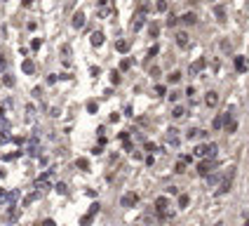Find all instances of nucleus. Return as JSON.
I'll list each match as a JSON object with an SVG mask.
<instances>
[{
    "label": "nucleus",
    "instance_id": "nucleus-1",
    "mask_svg": "<svg viewBox=\"0 0 249 226\" xmlns=\"http://www.w3.org/2000/svg\"><path fill=\"white\" fill-rule=\"evenodd\" d=\"M233 177H235V167H228V172L221 177V184H219V191H216L219 195H223V193L230 191V186H233Z\"/></svg>",
    "mask_w": 249,
    "mask_h": 226
},
{
    "label": "nucleus",
    "instance_id": "nucleus-2",
    "mask_svg": "<svg viewBox=\"0 0 249 226\" xmlns=\"http://www.w3.org/2000/svg\"><path fill=\"white\" fill-rule=\"evenodd\" d=\"M216 167V158H202L197 162V174L200 177H207V174H212V170Z\"/></svg>",
    "mask_w": 249,
    "mask_h": 226
},
{
    "label": "nucleus",
    "instance_id": "nucleus-3",
    "mask_svg": "<svg viewBox=\"0 0 249 226\" xmlns=\"http://www.w3.org/2000/svg\"><path fill=\"white\" fill-rule=\"evenodd\" d=\"M148 10H150L148 5H143L141 10H139L136 14H134V21H132V31H141V26L146 24V14H148Z\"/></svg>",
    "mask_w": 249,
    "mask_h": 226
},
{
    "label": "nucleus",
    "instance_id": "nucleus-4",
    "mask_svg": "<svg viewBox=\"0 0 249 226\" xmlns=\"http://www.w3.org/2000/svg\"><path fill=\"white\" fill-rule=\"evenodd\" d=\"M223 115H226V127H223V129H226L228 134L237 132V120H235V111H233V108H228V111L223 113Z\"/></svg>",
    "mask_w": 249,
    "mask_h": 226
},
{
    "label": "nucleus",
    "instance_id": "nucleus-5",
    "mask_svg": "<svg viewBox=\"0 0 249 226\" xmlns=\"http://www.w3.org/2000/svg\"><path fill=\"white\" fill-rule=\"evenodd\" d=\"M136 203H139V193H136V191H127V193L120 198L122 207H136Z\"/></svg>",
    "mask_w": 249,
    "mask_h": 226
},
{
    "label": "nucleus",
    "instance_id": "nucleus-6",
    "mask_svg": "<svg viewBox=\"0 0 249 226\" xmlns=\"http://www.w3.org/2000/svg\"><path fill=\"white\" fill-rule=\"evenodd\" d=\"M99 210H101V205L99 203H92V207H90V212H87L85 217H82V219H80V224L82 226H87V224H92V221H94V217L99 214Z\"/></svg>",
    "mask_w": 249,
    "mask_h": 226
},
{
    "label": "nucleus",
    "instance_id": "nucleus-7",
    "mask_svg": "<svg viewBox=\"0 0 249 226\" xmlns=\"http://www.w3.org/2000/svg\"><path fill=\"white\" fill-rule=\"evenodd\" d=\"M164 141H167L169 146H179V144H181L179 129H176V127H169V129H167V134H164Z\"/></svg>",
    "mask_w": 249,
    "mask_h": 226
},
{
    "label": "nucleus",
    "instance_id": "nucleus-8",
    "mask_svg": "<svg viewBox=\"0 0 249 226\" xmlns=\"http://www.w3.org/2000/svg\"><path fill=\"white\" fill-rule=\"evenodd\" d=\"M49 177H52V172H43L40 177H35V181H33V186L35 188H49Z\"/></svg>",
    "mask_w": 249,
    "mask_h": 226
},
{
    "label": "nucleus",
    "instance_id": "nucleus-9",
    "mask_svg": "<svg viewBox=\"0 0 249 226\" xmlns=\"http://www.w3.org/2000/svg\"><path fill=\"white\" fill-rule=\"evenodd\" d=\"M205 66H207V59H205V57H200V59H195V61L191 64L188 73H191V75H197L200 71H205Z\"/></svg>",
    "mask_w": 249,
    "mask_h": 226
},
{
    "label": "nucleus",
    "instance_id": "nucleus-10",
    "mask_svg": "<svg viewBox=\"0 0 249 226\" xmlns=\"http://www.w3.org/2000/svg\"><path fill=\"white\" fill-rule=\"evenodd\" d=\"M155 212H164V210H169V198H167V195H158V198H155Z\"/></svg>",
    "mask_w": 249,
    "mask_h": 226
},
{
    "label": "nucleus",
    "instance_id": "nucleus-11",
    "mask_svg": "<svg viewBox=\"0 0 249 226\" xmlns=\"http://www.w3.org/2000/svg\"><path fill=\"white\" fill-rule=\"evenodd\" d=\"M71 24H73V28H82L85 26V12H75L73 19H71Z\"/></svg>",
    "mask_w": 249,
    "mask_h": 226
},
{
    "label": "nucleus",
    "instance_id": "nucleus-12",
    "mask_svg": "<svg viewBox=\"0 0 249 226\" xmlns=\"http://www.w3.org/2000/svg\"><path fill=\"white\" fill-rule=\"evenodd\" d=\"M205 104L209 108H214L219 104V92H207V94H205Z\"/></svg>",
    "mask_w": 249,
    "mask_h": 226
},
{
    "label": "nucleus",
    "instance_id": "nucleus-13",
    "mask_svg": "<svg viewBox=\"0 0 249 226\" xmlns=\"http://www.w3.org/2000/svg\"><path fill=\"white\" fill-rule=\"evenodd\" d=\"M181 21H183L186 26H195V24H197V14H195V12H186V14L181 16Z\"/></svg>",
    "mask_w": 249,
    "mask_h": 226
},
{
    "label": "nucleus",
    "instance_id": "nucleus-14",
    "mask_svg": "<svg viewBox=\"0 0 249 226\" xmlns=\"http://www.w3.org/2000/svg\"><path fill=\"white\" fill-rule=\"evenodd\" d=\"M90 40H92V45H94V47H101V45H104V40H106V35H104L101 31H94Z\"/></svg>",
    "mask_w": 249,
    "mask_h": 226
},
{
    "label": "nucleus",
    "instance_id": "nucleus-15",
    "mask_svg": "<svg viewBox=\"0 0 249 226\" xmlns=\"http://www.w3.org/2000/svg\"><path fill=\"white\" fill-rule=\"evenodd\" d=\"M188 43H191V40H188V33L186 31L176 33V45H179V47H188Z\"/></svg>",
    "mask_w": 249,
    "mask_h": 226
},
{
    "label": "nucleus",
    "instance_id": "nucleus-16",
    "mask_svg": "<svg viewBox=\"0 0 249 226\" xmlns=\"http://www.w3.org/2000/svg\"><path fill=\"white\" fill-rule=\"evenodd\" d=\"M235 71H237V73H244V71H247V59H244V57H235Z\"/></svg>",
    "mask_w": 249,
    "mask_h": 226
},
{
    "label": "nucleus",
    "instance_id": "nucleus-17",
    "mask_svg": "<svg viewBox=\"0 0 249 226\" xmlns=\"http://www.w3.org/2000/svg\"><path fill=\"white\" fill-rule=\"evenodd\" d=\"M28 153H31V156H38V151H40V144H38V137H33L31 141H28Z\"/></svg>",
    "mask_w": 249,
    "mask_h": 226
},
{
    "label": "nucleus",
    "instance_id": "nucleus-18",
    "mask_svg": "<svg viewBox=\"0 0 249 226\" xmlns=\"http://www.w3.org/2000/svg\"><path fill=\"white\" fill-rule=\"evenodd\" d=\"M172 118H174V120L186 118V108L183 106H174V108H172Z\"/></svg>",
    "mask_w": 249,
    "mask_h": 226
},
{
    "label": "nucleus",
    "instance_id": "nucleus-19",
    "mask_svg": "<svg viewBox=\"0 0 249 226\" xmlns=\"http://www.w3.org/2000/svg\"><path fill=\"white\" fill-rule=\"evenodd\" d=\"M212 127L216 129V132H219V129H223V127H226V115H216L214 123H212Z\"/></svg>",
    "mask_w": 249,
    "mask_h": 226
},
{
    "label": "nucleus",
    "instance_id": "nucleus-20",
    "mask_svg": "<svg viewBox=\"0 0 249 226\" xmlns=\"http://www.w3.org/2000/svg\"><path fill=\"white\" fill-rule=\"evenodd\" d=\"M21 71H24L26 75H33V71H35V64H33L31 59H26V61L21 64Z\"/></svg>",
    "mask_w": 249,
    "mask_h": 226
},
{
    "label": "nucleus",
    "instance_id": "nucleus-21",
    "mask_svg": "<svg viewBox=\"0 0 249 226\" xmlns=\"http://www.w3.org/2000/svg\"><path fill=\"white\" fill-rule=\"evenodd\" d=\"M214 14H216L219 21H226V7H223V5H216V7H214Z\"/></svg>",
    "mask_w": 249,
    "mask_h": 226
},
{
    "label": "nucleus",
    "instance_id": "nucleus-22",
    "mask_svg": "<svg viewBox=\"0 0 249 226\" xmlns=\"http://www.w3.org/2000/svg\"><path fill=\"white\" fill-rule=\"evenodd\" d=\"M115 49H118V52H122V54L129 52V40H118V43H115Z\"/></svg>",
    "mask_w": 249,
    "mask_h": 226
},
{
    "label": "nucleus",
    "instance_id": "nucleus-23",
    "mask_svg": "<svg viewBox=\"0 0 249 226\" xmlns=\"http://www.w3.org/2000/svg\"><path fill=\"white\" fill-rule=\"evenodd\" d=\"M75 167H78V170H90V162H87V158H78V160H75Z\"/></svg>",
    "mask_w": 249,
    "mask_h": 226
},
{
    "label": "nucleus",
    "instance_id": "nucleus-24",
    "mask_svg": "<svg viewBox=\"0 0 249 226\" xmlns=\"http://www.w3.org/2000/svg\"><path fill=\"white\" fill-rule=\"evenodd\" d=\"M153 92H155V97H164V94H167V87L164 85H155Z\"/></svg>",
    "mask_w": 249,
    "mask_h": 226
},
{
    "label": "nucleus",
    "instance_id": "nucleus-25",
    "mask_svg": "<svg viewBox=\"0 0 249 226\" xmlns=\"http://www.w3.org/2000/svg\"><path fill=\"white\" fill-rule=\"evenodd\" d=\"M188 203H191V198H188V195H179V207H181V210H186V207H188Z\"/></svg>",
    "mask_w": 249,
    "mask_h": 226
},
{
    "label": "nucleus",
    "instance_id": "nucleus-26",
    "mask_svg": "<svg viewBox=\"0 0 249 226\" xmlns=\"http://www.w3.org/2000/svg\"><path fill=\"white\" fill-rule=\"evenodd\" d=\"M148 33H150V38H158L160 26H158V24H150V26H148Z\"/></svg>",
    "mask_w": 249,
    "mask_h": 226
},
{
    "label": "nucleus",
    "instance_id": "nucleus-27",
    "mask_svg": "<svg viewBox=\"0 0 249 226\" xmlns=\"http://www.w3.org/2000/svg\"><path fill=\"white\" fill-rule=\"evenodd\" d=\"M143 148H146V153H155V151H158V146H155L153 141H146V144H143Z\"/></svg>",
    "mask_w": 249,
    "mask_h": 226
},
{
    "label": "nucleus",
    "instance_id": "nucleus-28",
    "mask_svg": "<svg viewBox=\"0 0 249 226\" xmlns=\"http://www.w3.org/2000/svg\"><path fill=\"white\" fill-rule=\"evenodd\" d=\"M155 10L158 12H167V0H158V2H155Z\"/></svg>",
    "mask_w": 249,
    "mask_h": 226
},
{
    "label": "nucleus",
    "instance_id": "nucleus-29",
    "mask_svg": "<svg viewBox=\"0 0 249 226\" xmlns=\"http://www.w3.org/2000/svg\"><path fill=\"white\" fill-rule=\"evenodd\" d=\"M111 82L113 85H120V71H113L111 73Z\"/></svg>",
    "mask_w": 249,
    "mask_h": 226
},
{
    "label": "nucleus",
    "instance_id": "nucleus-30",
    "mask_svg": "<svg viewBox=\"0 0 249 226\" xmlns=\"http://www.w3.org/2000/svg\"><path fill=\"white\" fill-rule=\"evenodd\" d=\"M129 66H132V59H122L120 61V71H127Z\"/></svg>",
    "mask_w": 249,
    "mask_h": 226
},
{
    "label": "nucleus",
    "instance_id": "nucleus-31",
    "mask_svg": "<svg viewBox=\"0 0 249 226\" xmlns=\"http://www.w3.org/2000/svg\"><path fill=\"white\" fill-rule=\"evenodd\" d=\"M179 80H181V73H179V71L169 73V82H179Z\"/></svg>",
    "mask_w": 249,
    "mask_h": 226
},
{
    "label": "nucleus",
    "instance_id": "nucleus-32",
    "mask_svg": "<svg viewBox=\"0 0 249 226\" xmlns=\"http://www.w3.org/2000/svg\"><path fill=\"white\" fill-rule=\"evenodd\" d=\"M0 203H10V191H0Z\"/></svg>",
    "mask_w": 249,
    "mask_h": 226
},
{
    "label": "nucleus",
    "instance_id": "nucleus-33",
    "mask_svg": "<svg viewBox=\"0 0 249 226\" xmlns=\"http://www.w3.org/2000/svg\"><path fill=\"white\" fill-rule=\"evenodd\" d=\"M96 108H99V104H96V101H90V104H87V111H90V113H96Z\"/></svg>",
    "mask_w": 249,
    "mask_h": 226
},
{
    "label": "nucleus",
    "instance_id": "nucleus-34",
    "mask_svg": "<svg viewBox=\"0 0 249 226\" xmlns=\"http://www.w3.org/2000/svg\"><path fill=\"white\" fill-rule=\"evenodd\" d=\"M57 191H59L61 195H66V193H68V188H66V184H57Z\"/></svg>",
    "mask_w": 249,
    "mask_h": 226
},
{
    "label": "nucleus",
    "instance_id": "nucleus-35",
    "mask_svg": "<svg viewBox=\"0 0 249 226\" xmlns=\"http://www.w3.org/2000/svg\"><path fill=\"white\" fill-rule=\"evenodd\" d=\"M167 24H169V26H176V24H179V16L169 14V19H167Z\"/></svg>",
    "mask_w": 249,
    "mask_h": 226
},
{
    "label": "nucleus",
    "instance_id": "nucleus-36",
    "mask_svg": "<svg viewBox=\"0 0 249 226\" xmlns=\"http://www.w3.org/2000/svg\"><path fill=\"white\" fill-rule=\"evenodd\" d=\"M2 82H5L7 87H12V85H14V78H12V75H5V78H2Z\"/></svg>",
    "mask_w": 249,
    "mask_h": 226
},
{
    "label": "nucleus",
    "instance_id": "nucleus-37",
    "mask_svg": "<svg viewBox=\"0 0 249 226\" xmlns=\"http://www.w3.org/2000/svg\"><path fill=\"white\" fill-rule=\"evenodd\" d=\"M158 52H160V47H158V45H153V47L148 49V57H155V54H158Z\"/></svg>",
    "mask_w": 249,
    "mask_h": 226
},
{
    "label": "nucleus",
    "instance_id": "nucleus-38",
    "mask_svg": "<svg viewBox=\"0 0 249 226\" xmlns=\"http://www.w3.org/2000/svg\"><path fill=\"white\" fill-rule=\"evenodd\" d=\"M7 66V59H5V54H0V71H5Z\"/></svg>",
    "mask_w": 249,
    "mask_h": 226
},
{
    "label": "nucleus",
    "instance_id": "nucleus-39",
    "mask_svg": "<svg viewBox=\"0 0 249 226\" xmlns=\"http://www.w3.org/2000/svg\"><path fill=\"white\" fill-rule=\"evenodd\" d=\"M118 137H120V141H127V139H129V132H120Z\"/></svg>",
    "mask_w": 249,
    "mask_h": 226
},
{
    "label": "nucleus",
    "instance_id": "nucleus-40",
    "mask_svg": "<svg viewBox=\"0 0 249 226\" xmlns=\"http://www.w3.org/2000/svg\"><path fill=\"white\" fill-rule=\"evenodd\" d=\"M40 45H43L40 40H33V43H31V47H33V49H40Z\"/></svg>",
    "mask_w": 249,
    "mask_h": 226
},
{
    "label": "nucleus",
    "instance_id": "nucleus-41",
    "mask_svg": "<svg viewBox=\"0 0 249 226\" xmlns=\"http://www.w3.org/2000/svg\"><path fill=\"white\" fill-rule=\"evenodd\" d=\"M21 5H24V7H31V5H33V0H21Z\"/></svg>",
    "mask_w": 249,
    "mask_h": 226
}]
</instances>
